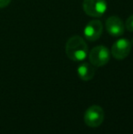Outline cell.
Returning a JSON list of instances; mask_svg holds the SVG:
<instances>
[{"instance_id":"obj_10","label":"cell","mask_w":133,"mask_h":134,"mask_svg":"<svg viewBox=\"0 0 133 134\" xmlns=\"http://www.w3.org/2000/svg\"><path fill=\"white\" fill-rule=\"evenodd\" d=\"M11 0H0V8H5L10 4Z\"/></svg>"},{"instance_id":"obj_5","label":"cell","mask_w":133,"mask_h":134,"mask_svg":"<svg viewBox=\"0 0 133 134\" xmlns=\"http://www.w3.org/2000/svg\"><path fill=\"white\" fill-rule=\"evenodd\" d=\"M131 42L129 41L128 39L120 38L118 39L111 48V53L112 57L118 60H122L126 58L130 55L131 51Z\"/></svg>"},{"instance_id":"obj_4","label":"cell","mask_w":133,"mask_h":134,"mask_svg":"<svg viewBox=\"0 0 133 134\" xmlns=\"http://www.w3.org/2000/svg\"><path fill=\"white\" fill-rule=\"evenodd\" d=\"M82 7L88 16L100 18L107 11V2L106 0H84Z\"/></svg>"},{"instance_id":"obj_2","label":"cell","mask_w":133,"mask_h":134,"mask_svg":"<svg viewBox=\"0 0 133 134\" xmlns=\"http://www.w3.org/2000/svg\"><path fill=\"white\" fill-rule=\"evenodd\" d=\"M105 119V112L99 105H92L89 107L84 114V122L89 128H98L103 123Z\"/></svg>"},{"instance_id":"obj_11","label":"cell","mask_w":133,"mask_h":134,"mask_svg":"<svg viewBox=\"0 0 133 134\" xmlns=\"http://www.w3.org/2000/svg\"><path fill=\"white\" fill-rule=\"evenodd\" d=\"M131 45H132V46H133V40H132V42H131Z\"/></svg>"},{"instance_id":"obj_8","label":"cell","mask_w":133,"mask_h":134,"mask_svg":"<svg viewBox=\"0 0 133 134\" xmlns=\"http://www.w3.org/2000/svg\"><path fill=\"white\" fill-rule=\"evenodd\" d=\"M78 75L80 80L89 81L92 80L95 76V68L90 63H82L78 68Z\"/></svg>"},{"instance_id":"obj_1","label":"cell","mask_w":133,"mask_h":134,"mask_svg":"<svg viewBox=\"0 0 133 134\" xmlns=\"http://www.w3.org/2000/svg\"><path fill=\"white\" fill-rule=\"evenodd\" d=\"M67 57L72 61H82L89 54V48L86 41L79 36H73L66 43Z\"/></svg>"},{"instance_id":"obj_6","label":"cell","mask_w":133,"mask_h":134,"mask_svg":"<svg viewBox=\"0 0 133 134\" xmlns=\"http://www.w3.org/2000/svg\"><path fill=\"white\" fill-rule=\"evenodd\" d=\"M103 32V24L98 19L89 21L84 29V36L89 41H96L100 37Z\"/></svg>"},{"instance_id":"obj_7","label":"cell","mask_w":133,"mask_h":134,"mask_svg":"<svg viewBox=\"0 0 133 134\" xmlns=\"http://www.w3.org/2000/svg\"><path fill=\"white\" fill-rule=\"evenodd\" d=\"M105 26L108 33L113 37H120L124 34L125 24L117 16H111L107 18Z\"/></svg>"},{"instance_id":"obj_3","label":"cell","mask_w":133,"mask_h":134,"mask_svg":"<svg viewBox=\"0 0 133 134\" xmlns=\"http://www.w3.org/2000/svg\"><path fill=\"white\" fill-rule=\"evenodd\" d=\"M89 59L90 64L94 67H103L105 66L110 58V52L106 47L104 46H97L93 48L89 52Z\"/></svg>"},{"instance_id":"obj_9","label":"cell","mask_w":133,"mask_h":134,"mask_svg":"<svg viewBox=\"0 0 133 134\" xmlns=\"http://www.w3.org/2000/svg\"><path fill=\"white\" fill-rule=\"evenodd\" d=\"M125 28L130 32H133V15L130 16L125 23Z\"/></svg>"}]
</instances>
